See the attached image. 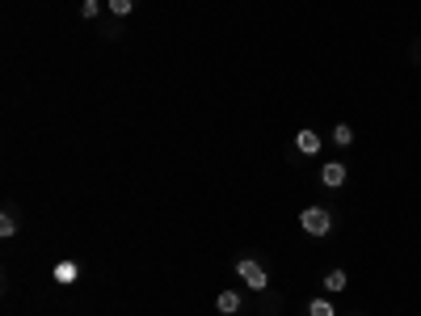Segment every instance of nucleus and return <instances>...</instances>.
<instances>
[{"label": "nucleus", "instance_id": "nucleus-1", "mask_svg": "<svg viewBox=\"0 0 421 316\" xmlns=\"http://www.w3.org/2000/svg\"><path fill=\"white\" fill-rule=\"evenodd\" d=\"M236 274H240V283H245L249 291H257V296H261V291H270V270H266L257 258H249V253H245V258H236Z\"/></svg>", "mask_w": 421, "mask_h": 316}, {"label": "nucleus", "instance_id": "nucleus-2", "mask_svg": "<svg viewBox=\"0 0 421 316\" xmlns=\"http://www.w3.org/2000/svg\"><path fill=\"white\" fill-rule=\"evenodd\" d=\"M299 228H304L308 236L325 241V236L333 232V215H329V207H304V211H299Z\"/></svg>", "mask_w": 421, "mask_h": 316}, {"label": "nucleus", "instance_id": "nucleus-3", "mask_svg": "<svg viewBox=\"0 0 421 316\" xmlns=\"http://www.w3.org/2000/svg\"><path fill=\"white\" fill-rule=\"evenodd\" d=\"M346 177H350L346 160H325V165H320V186L337 190V186H346Z\"/></svg>", "mask_w": 421, "mask_h": 316}, {"label": "nucleus", "instance_id": "nucleus-4", "mask_svg": "<svg viewBox=\"0 0 421 316\" xmlns=\"http://www.w3.org/2000/svg\"><path fill=\"white\" fill-rule=\"evenodd\" d=\"M320 148H325L320 131H312V127H299V131H295V152H304V156H316Z\"/></svg>", "mask_w": 421, "mask_h": 316}, {"label": "nucleus", "instance_id": "nucleus-5", "mask_svg": "<svg viewBox=\"0 0 421 316\" xmlns=\"http://www.w3.org/2000/svg\"><path fill=\"white\" fill-rule=\"evenodd\" d=\"M215 308L224 316H236L245 308V296H240V291H219V296H215Z\"/></svg>", "mask_w": 421, "mask_h": 316}, {"label": "nucleus", "instance_id": "nucleus-6", "mask_svg": "<svg viewBox=\"0 0 421 316\" xmlns=\"http://www.w3.org/2000/svg\"><path fill=\"white\" fill-rule=\"evenodd\" d=\"M51 279L67 287V283H76V279H80V266H76V262H59V266L51 270Z\"/></svg>", "mask_w": 421, "mask_h": 316}, {"label": "nucleus", "instance_id": "nucleus-7", "mask_svg": "<svg viewBox=\"0 0 421 316\" xmlns=\"http://www.w3.org/2000/svg\"><path fill=\"white\" fill-rule=\"evenodd\" d=\"M346 283H350V274H346V270H329V274H325V291H333V296H337V291H346Z\"/></svg>", "mask_w": 421, "mask_h": 316}, {"label": "nucleus", "instance_id": "nucleus-8", "mask_svg": "<svg viewBox=\"0 0 421 316\" xmlns=\"http://www.w3.org/2000/svg\"><path fill=\"white\" fill-rule=\"evenodd\" d=\"M333 144H337V148H350V144H354V127H350V122H337V127H333Z\"/></svg>", "mask_w": 421, "mask_h": 316}, {"label": "nucleus", "instance_id": "nucleus-9", "mask_svg": "<svg viewBox=\"0 0 421 316\" xmlns=\"http://www.w3.org/2000/svg\"><path fill=\"white\" fill-rule=\"evenodd\" d=\"M308 316H337V308H333V300H325V296H316V300L308 304Z\"/></svg>", "mask_w": 421, "mask_h": 316}, {"label": "nucleus", "instance_id": "nucleus-10", "mask_svg": "<svg viewBox=\"0 0 421 316\" xmlns=\"http://www.w3.org/2000/svg\"><path fill=\"white\" fill-rule=\"evenodd\" d=\"M0 236H4V241H8V236H17V215H13V211H4V215H0Z\"/></svg>", "mask_w": 421, "mask_h": 316}, {"label": "nucleus", "instance_id": "nucleus-11", "mask_svg": "<svg viewBox=\"0 0 421 316\" xmlns=\"http://www.w3.org/2000/svg\"><path fill=\"white\" fill-rule=\"evenodd\" d=\"M105 8H110L114 17H131V8H135V0H105Z\"/></svg>", "mask_w": 421, "mask_h": 316}, {"label": "nucleus", "instance_id": "nucleus-12", "mask_svg": "<svg viewBox=\"0 0 421 316\" xmlns=\"http://www.w3.org/2000/svg\"><path fill=\"white\" fill-rule=\"evenodd\" d=\"M97 13H101L97 0H84V4H80V17H84V21H97Z\"/></svg>", "mask_w": 421, "mask_h": 316}]
</instances>
